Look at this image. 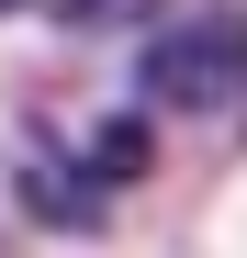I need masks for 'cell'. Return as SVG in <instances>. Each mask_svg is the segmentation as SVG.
I'll return each mask as SVG.
<instances>
[{"label":"cell","mask_w":247,"mask_h":258,"mask_svg":"<svg viewBox=\"0 0 247 258\" xmlns=\"http://www.w3.org/2000/svg\"><path fill=\"white\" fill-rule=\"evenodd\" d=\"M135 112H225V101H247V12H191V23H169L146 45V68H135Z\"/></svg>","instance_id":"6da1fadb"},{"label":"cell","mask_w":247,"mask_h":258,"mask_svg":"<svg viewBox=\"0 0 247 258\" xmlns=\"http://www.w3.org/2000/svg\"><path fill=\"white\" fill-rule=\"evenodd\" d=\"M146 146H157V112H112L101 135H90V191H124L146 168Z\"/></svg>","instance_id":"7a4b0ae2"},{"label":"cell","mask_w":247,"mask_h":258,"mask_svg":"<svg viewBox=\"0 0 247 258\" xmlns=\"http://www.w3.org/2000/svg\"><path fill=\"white\" fill-rule=\"evenodd\" d=\"M23 202L45 213V225H101V191L90 180H56V168H23Z\"/></svg>","instance_id":"3957f363"},{"label":"cell","mask_w":247,"mask_h":258,"mask_svg":"<svg viewBox=\"0 0 247 258\" xmlns=\"http://www.w3.org/2000/svg\"><path fill=\"white\" fill-rule=\"evenodd\" d=\"M0 12H45V23H68V34H101V23H135L146 0H0Z\"/></svg>","instance_id":"277c9868"}]
</instances>
